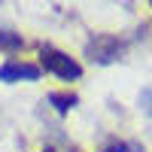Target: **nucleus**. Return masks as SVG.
<instances>
[{
  "mask_svg": "<svg viewBox=\"0 0 152 152\" xmlns=\"http://www.w3.org/2000/svg\"><path fill=\"white\" fill-rule=\"evenodd\" d=\"M40 64L49 73H55L58 79H79V76H82V67L76 64L70 55L58 52V49H52V46H43L40 49Z\"/></svg>",
  "mask_w": 152,
  "mask_h": 152,
  "instance_id": "nucleus-1",
  "label": "nucleus"
},
{
  "mask_svg": "<svg viewBox=\"0 0 152 152\" xmlns=\"http://www.w3.org/2000/svg\"><path fill=\"white\" fill-rule=\"evenodd\" d=\"M122 52H125V43L119 37H110V34H100V37H94V40L85 46V55L91 58L94 64H113V61H119Z\"/></svg>",
  "mask_w": 152,
  "mask_h": 152,
  "instance_id": "nucleus-2",
  "label": "nucleus"
},
{
  "mask_svg": "<svg viewBox=\"0 0 152 152\" xmlns=\"http://www.w3.org/2000/svg\"><path fill=\"white\" fill-rule=\"evenodd\" d=\"M21 79H40V67L37 64H28V61H6L0 67V82H21Z\"/></svg>",
  "mask_w": 152,
  "mask_h": 152,
  "instance_id": "nucleus-3",
  "label": "nucleus"
},
{
  "mask_svg": "<svg viewBox=\"0 0 152 152\" xmlns=\"http://www.w3.org/2000/svg\"><path fill=\"white\" fill-rule=\"evenodd\" d=\"M49 104H55L58 113H70L76 104H79V97H76V94H61V91H55V94H49Z\"/></svg>",
  "mask_w": 152,
  "mask_h": 152,
  "instance_id": "nucleus-4",
  "label": "nucleus"
},
{
  "mask_svg": "<svg viewBox=\"0 0 152 152\" xmlns=\"http://www.w3.org/2000/svg\"><path fill=\"white\" fill-rule=\"evenodd\" d=\"M24 40L18 34H9V31H0V49H21Z\"/></svg>",
  "mask_w": 152,
  "mask_h": 152,
  "instance_id": "nucleus-5",
  "label": "nucleus"
},
{
  "mask_svg": "<svg viewBox=\"0 0 152 152\" xmlns=\"http://www.w3.org/2000/svg\"><path fill=\"white\" fill-rule=\"evenodd\" d=\"M140 107H143L149 116H152V88H146V91L140 94Z\"/></svg>",
  "mask_w": 152,
  "mask_h": 152,
  "instance_id": "nucleus-6",
  "label": "nucleus"
},
{
  "mask_svg": "<svg viewBox=\"0 0 152 152\" xmlns=\"http://www.w3.org/2000/svg\"><path fill=\"white\" fill-rule=\"evenodd\" d=\"M128 152H143V149L140 146H128Z\"/></svg>",
  "mask_w": 152,
  "mask_h": 152,
  "instance_id": "nucleus-7",
  "label": "nucleus"
},
{
  "mask_svg": "<svg viewBox=\"0 0 152 152\" xmlns=\"http://www.w3.org/2000/svg\"><path fill=\"white\" fill-rule=\"evenodd\" d=\"M46 152H55V149H46Z\"/></svg>",
  "mask_w": 152,
  "mask_h": 152,
  "instance_id": "nucleus-8",
  "label": "nucleus"
}]
</instances>
